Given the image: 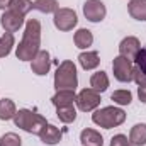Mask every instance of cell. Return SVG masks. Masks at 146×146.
I'll return each mask as SVG.
<instances>
[{
  "mask_svg": "<svg viewBox=\"0 0 146 146\" xmlns=\"http://www.w3.org/2000/svg\"><path fill=\"white\" fill-rule=\"evenodd\" d=\"M41 22L37 19H29L26 22V29L22 34V41L15 49V56L21 61H33L34 56L41 51Z\"/></svg>",
  "mask_w": 146,
  "mask_h": 146,
  "instance_id": "6da1fadb",
  "label": "cell"
},
{
  "mask_svg": "<svg viewBox=\"0 0 146 146\" xmlns=\"http://www.w3.org/2000/svg\"><path fill=\"white\" fill-rule=\"evenodd\" d=\"M14 124L21 129H24L29 134H41V131L48 126L46 117L37 114L36 110L31 109H19L14 115Z\"/></svg>",
  "mask_w": 146,
  "mask_h": 146,
  "instance_id": "7a4b0ae2",
  "label": "cell"
},
{
  "mask_svg": "<svg viewBox=\"0 0 146 146\" xmlns=\"http://www.w3.org/2000/svg\"><path fill=\"white\" fill-rule=\"evenodd\" d=\"M76 87H78V75H76L75 63L70 60L61 61L54 73V88L56 90H76Z\"/></svg>",
  "mask_w": 146,
  "mask_h": 146,
  "instance_id": "3957f363",
  "label": "cell"
},
{
  "mask_svg": "<svg viewBox=\"0 0 146 146\" xmlns=\"http://www.w3.org/2000/svg\"><path fill=\"white\" fill-rule=\"evenodd\" d=\"M92 121L94 124H97L99 127H104V129H112V127H117L121 126L124 121H126V112L119 107H102V109H97L92 114Z\"/></svg>",
  "mask_w": 146,
  "mask_h": 146,
  "instance_id": "277c9868",
  "label": "cell"
},
{
  "mask_svg": "<svg viewBox=\"0 0 146 146\" xmlns=\"http://www.w3.org/2000/svg\"><path fill=\"white\" fill-rule=\"evenodd\" d=\"M53 22H54V27L63 31V33H68L72 31L73 27L78 24V17H76V12L68 9V7H63V9H58L53 15Z\"/></svg>",
  "mask_w": 146,
  "mask_h": 146,
  "instance_id": "5b68a950",
  "label": "cell"
},
{
  "mask_svg": "<svg viewBox=\"0 0 146 146\" xmlns=\"http://www.w3.org/2000/svg\"><path fill=\"white\" fill-rule=\"evenodd\" d=\"M112 72H114V78L117 82L129 83V82H133V61H129L127 58L119 54L112 61Z\"/></svg>",
  "mask_w": 146,
  "mask_h": 146,
  "instance_id": "8992f818",
  "label": "cell"
},
{
  "mask_svg": "<svg viewBox=\"0 0 146 146\" xmlns=\"http://www.w3.org/2000/svg\"><path fill=\"white\" fill-rule=\"evenodd\" d=\"M76 106L82 112H92L100 106V94L95 92L94 88H83L76 95Z\"/></svg>",
  "mask_w": 146,
  "mask_h": 146,
  "instance_id": "52a82bcc",
  "label": "cell"
},
{
  "mask_svg": "<svg viewBox=\"0 0 146 146\" xmlns=\"http://www.w3.org/2000/svg\"><path fill=\"white\" fill-rule=\"evenodd\" d=\"M83 15L90 22H102L107 15V9L100 0H87L83 3Z\"/></svg>",
  "mask_w": 146,
  "mask_h": 146,
  "instance_id": "ba28073f",
  "label": "cell"
},
{
  "mask_svg": "<svg viewBox=\"0 0 146 146\" xmlns=\"http://www.w3.org/2000/svg\"><path fill=\"white\" fill-rule=\"evenodd\" d=\"M0 26L3 27L5 33L14 34V33H17V31L24 26V15H21V14H17V12L7 9V10L2 14V17H0Z\"/></svg>",
  "mask_w": 146,
  "mask_h": 146,
  "instance_id": "9c48e42d",
  "label": "cell"
},
{
  "mask_svg": "<svg viewBox=\"0 0 146 146\" xmlns=\"http://www.w3.org/2000/svg\"><path fill=\"white\" fill-rule=\"evenodd\" d=\"M139 49H141V42H139L138 37H134V36L124 37L121 41V44H119V54L124 56V58H127L129 61H134L136 60Z\"/></svg>",
  "mask_w": 146,
  "mask_h": 146,
  "instance_id": "30bf717a",
  "label": "cell"
},
{
  "mask_svg": "<svg viewBox=\"0 0 146 146\" xmlns=\"http://www.w3.org/2000/svg\"><path fill=\"white\" fill-rule=\"evenodd\" d=\"M49 68H51V56H49L48 51L41 49L34 56V60L31 61V70H33V73H36L37 76H44V75H48Z\"/></svg>",
  "mask_w": 146,
  "mask_h": 146,
  "instance_id": "8fae6325",
  "label": "cell"
},
{
  "mask_svg": "<svg viewBox=\"0 0 146 146\" xmlns=\"http://www.w3.org/2000/svg\"><path fill=\"white\" fill-rule=\"evenodd\" d=\"M76 100V94L75 90H56V94L51 97V104L58 109V107H65V106H73Z\"/></svg>",
  "mask_w": 146,
  "mask_h": 146,
  "instance_id": "7c38bea8",
  "label": "cell"
},
{
  "mask_svg": "<svg viewBox=\"0 0 146 146\" xmlns=\"http://www.w3.org/2000/svg\"><path fill=\"white\" fill-rule=\"evenodd\" d=\"M39 138H41V141L44 143V145H58L60 141H61V138H63V133L56 127V126H53V124H48L42 131H41V134H39Z\"/></svg>",
  "mask_w": 146,
  "mask_h": 146,
  "instance_id": "4fadbf2b",
  "label": "cell"
},
{
  "mask_svg": "<svg viewBox=\"0 0 146 146\" xmlns=\"http://www.w3.org/2000/svg\"><path fill=\"white\" fill-rule=\"evenodd\" d=\"M80 143L83 146H104V138L99 131L87 127L80 133Z\"/></svg>",
  "mask_w": 146,
  "mask_h": 146,
  "instance_id": "5bb4252c",
  "label": "cell"
},
{
  "mask_svg": "<svg viewBox=\"0 0 146 146\" xmlns=\"http://www.w3.org/2000/svg\"><path fill=\"white\" fill-rule=\"evenodd\" d=\"M78 63L83 70H95L100 65V58L97 51H83L78 54Z\"/></svg>",
  "mask_w": 146,
  "mask_h": 146,
  "instance_id": "9a60e30c",
  "label": "cell"
},
{
  "mask_svg": "<svg viewBox=\"0 0 146 146\" xmlns=\"http://www.w3.org/2000/svg\"><path fill=\"white\" fill-rule=\"evenodd\" d=\"M127 12L136 21H146V0H131L127 3Z\"/></svg>",
  "mask_w": 146,
  "mask_h": 146,
  "instance_id": "2e32d148",
  "label": "cell"
},
{
  "mask_svg": "<svg viewBox=\"0 0 146 146\" xmlns=\"http://www.w3.org/2000/svg\"><path fill=\"white\" fill-rule=\"evenodd\" d=\"M90 88H94L95 92L102 94L109 88V76L106 72H95L92 76H90Z\"/></svg>",
  "mask_w": 146,
  "mask_h": 146,
  "instance_id": "e0dca14e",
  "label": "cell"
},
{
  "mask_svg": "<svg viewBox=\"0 0 146 146\" xmlns=\"http://www.w3.org/2000/svg\"><path fill=\"white\" fill-rule=\"evenodd\" d=\"M73 41L78 49H88L94 44V34L88 29H78L73 36Z\"/></svg>",
  "mask_w": 146,
  "mask_h": 146,
  "instance_id": "ac0fdd59",
  "label": "cell"
},
{
  "mask_svg": "<svg viewBox=\"0 0 146 146\" xmlns=\"http://www.w3.org/2000/svg\"><path fill=\"white\" fill-rule=\"evenodd\" d=\"M129 141L134 146H145L146 145V124L145 122H139V124H136V126L131 127Z\"/></svg>",
  "mask_w": 146,
  "mask_h": 146,
  "instance_id": "d6986e66",
  "label": "cell"
},
{
  "mask_svg": "<svg viewBox=\"0 0 146 146\" xmlns=\"http://www.w3.org/2000/svg\"><path fill=\"white\" fill-rule=\"evenodd\" d=\"M15 112H17V107H15L14 100H10V99H2L0 100V119L2 121L14 119Z\"/></svg>",
  "mask_w": 146,
  "mask_h": 146,
  "instance_id": "ffe728a7",
  "label": "cell"
},
{
  "mask_svg": "<svg viewBox=\"0 0 146 146\" xmlns=\"http://www.w3.org/2000/svg\"><path fill=\"white\" fill-rule=\"evenodd\" d=\"M33 9H36L41 14H54L60 9V5L58 0H34Z\"/></svg>",
  "mask_w": 146,
  "mask_h": 146,
  "instance_id": "44dd1931",
  "label": "cell"
},
{
  "mask_svg": "<svg viewBox=\"0 0 146 146\" xmlns=\"http://www.w3.org/2000/svg\"><path fill=\"white\" fill-rule=\"evenodd\" d=\"M15 44V39H14V34L10 33H3L0 36V58H5L10 54L12 48Z\"/></svg>",
  "mask_w": 146,
  "mask_h": 146,
  "instance_id": "7402d4cb",
  "label": "cell"
},
{
  "mask_svg": "<svg viewBox=\"0 0 146 146\" xmlns=\"http://www.w3.org/2000/svg\"><path fill=\"white\" fill-rule=\"evenodd\" d=\"M56 115H58V119H60L61 122L70 124V122H73V121L76 119V109H75V106L58 107V109H56Z\"/></svg>",
  "mask_w": 146,
  "mask_h": 146,
  "instance_id": "603a6c76",
  "label": "cell"
},
{
  "mask_svg": "<svg viewBox=\"0 0 146 146\" xmlns=\"http://www.w3.org/2000/svg\"><path fill=\"white\" fill-rule=\"evenodd\" d=\"M33 3H34L33 0H10V5H9V9L26 17V14L33 10Z\"/></svg>",
  "mask_w": 146,
  "mask_h": 146,
  "instance_id": "cb8c5ba5",
  "label": "cell"
},
{
  "mask_svg": "<svg viewBox=\"0 0 146 146\" xmlns=\"http://www.w3.org/2000/svg\"><path fill=\"white\" fill-rule=\"evenodd\" d=\"M110 99H112L114 104H117V106H129V104L133 102V94H131L129 90H126V88H121V90L112 92Z\"/></svg>",
  "mask_w": 146,
  "mask_h": 146,
  "instance_id": "d4e9b609",
  "label": "cell"
},
{
  "mask_svg": "<svg viewBox=\"0 0 146 146\" xmlns=\"http://www.w3.org/2000/svg\"><path fill=\"white\" fill-rule=\"evenodd\" d=\"M0 146H22V139L15 133H5L0 138Z\"/></svg>",
  "mask_w": 146,
  "mask_h": 146,
  "instance_id": "484cf974",
  "label": "cell"
},
{
  "mask_svg": "<svg viewBox=\"0 0 146 146\" xmlns=\"http://www.w3.org/2000/svg\"><path fill=\"white\" fill-rule=\"evenodd\" d=\"M134 63H136V66H138V68L146 75V46L139 49V53H138V56H136Z\"/></svg>",
  "mask_w": 146,
  "mask_h": 146,
  "instance_id": "4316f807",
  "label": "cell"
},
{
  "mask_svg": "<svg viewBox=\"0 0 146 146\" xmlns=\"http://www.w3.org/2000/svg\"><path fill=\"white\" fill-rule=\"evenodd\" d=\"M110 146H134V145L127 139V136H124V134H115V136H112V139H110Z\"/></svg>",
  "mask_w": 146,
  "mask_h": 146,
  "instance_id": "83f0119b",
  "label": "cell"
},
{
  "mask_svg": "<svg viewBox=\"0 0 146 146\" xmlns=\"http://www.w3.org/2000/svg\"><path fill=\"white\" fill-rule=\"evenodd\" d=\"M133 82H136V85H146V75L136 65L133 66Z\"/></svg>",
  "mask_w": 146,
  "mask_h": 146,
  "instance_id": "f1b7e54d",
  "label": "cell"
},
{
  "mask_svg": "<svg viewBox=\"0 0 146 146\" xmlns=\"http://www.w3.org/2000/svg\"><path fill=\"white\" fill-rule=\"evenodd\" d=\"M138 97L143 104H146V85H138Z\"/></svg>",
  "mask_w": 146,
  "mask_h": 146,
  "instance_id": "f546056e",
  "label": "cell"
},
{
  "mask_svg": "<svg viewBox=\"0 0 146 146\" xmlns=\"http://www.w3.org/2000/svg\"><path fill=\"white\" fill-rule=\"evenodd\" d=\"M9 5H10V0H0V10L9 9Z\"/></svg>",
  "mask_w": 146,
  "mask_h": 146,
  "instance_id": "4dcf8cb0",
  "label": "cell"
}]
</instances>
